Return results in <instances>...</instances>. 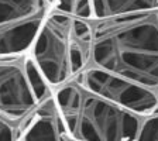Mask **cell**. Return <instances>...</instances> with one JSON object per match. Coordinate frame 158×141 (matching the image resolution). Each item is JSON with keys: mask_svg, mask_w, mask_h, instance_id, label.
I'll use <instances>...</instances> for the list:
<instances>
[{"mask_svg": "<svg viewBox=\"0 0 158 141\" xmlns=\"http://www.w3.org/2000/svg\"><path fill=\"white\" fill-rule=\"evenodd\" d=\"M90 65L158 95V9L90 20Z\"/></svg>", "mask_w": 158, "mask_h": 141, "instance_id": "1", "label": "cell"}, {"mask_svg": "<svg viewBox=\"0 0 158 141\" xmlns=\"http://www.w3.org/2000/svg\"><path fill=\"white\" fill-rule=\"evenodd\" d=\"M28 54L52 90L71 82L90 65V20L52 9Z\"/></svg>", "mask_w": 158, "mask_h": 141, "instance_id": "2", "label": "cell"}, {"mask_svg": "<svg viewBox=\"0 0 158 141\" xmlns=\"http://www.w3.org/2000/svg\"><path fill=\"white\" fill-rule=\"evenodd\" d=\"M54 97L73 141H134L144 120L76 81L54 89Z\"/></svg>", "mask_w": 158, "mask_h": 141, "instance_id": "3", "label": "cell"}, {"mask_svg": "<svg viewBox=\"0 0 158 141\" xmlns=\"http://www.w3.org/2000/svg\"><path fill=\"white\" fill-rule=\"evenodd\" d=\"M52 96L30 54L0 56V141H19Z\"/></svg>", "mask_w": 158, "mask_h": 141, "instance_id": "4", "label": "cell"}, {"mask_svg": "<svg viewBox=\"0 0 158 141\" xmlns=\"http://www.w3.org/2000/svg\"><path fill=\"white\" fill-rule=\"evenodd\" d=\"M51 10L47 0H0V56L28 54Z\"/></svg>", "mask_w": 158, "mask_h": 141, "instance_id": "5", "label": "cell"}, {"mask_svg": "<svg viewBox=\"0 0 158 141\" xmlns=\"http://www.w3.org/2000/svg\"><path fill=\"white\" fill-rule=\"evenodd\" d=\"M73 81L98 96L145 118L158 112V95L103 69L88 66Z\"/></svg>", "mask_w": 158, "mask_h": 141, "instance_id": "6", "label": "cell"}, {"mask_svg": "<svg viewBox=\"0 0 158 141\" xmlns=\"http://www.w3.org/2000/svg\"><path fill=\"white\" fill-rule=\"evenodd\" d=\"M19 141H73L62 122L54 96L41 106Z\"/></svg>", "mask_w": 158, "mask_h": 141, "instance_id": "7", "label": "cell"}, {"mask_svg": "<svg viewBox=\"0 0 158 141\" xmlns=\"http://www.w3.org/2000/svg\"><path fill=\"white\" fill-rule=\"evenodd\" d=\"M92 20L158 9V0H90Z\"/></svg>", "mask_w": 158, "mask_h": 141, "instance_id": "8", "label": "cell"}, {"mask_svg": "<svg viewBox=\"0 0 158 141\" xmlns=\"http://www.w3.org/2000/svg\"><path fill=\"white\" fill-rule=\"evenodd\" d=\"M47 2L55 10L73 14L85 20H92L90 0H47Z\"/></svg>", "mask_w": 158, "mask_h": 141, "instance_id": "9", "label": "cell"}, {"mask_svg": "<svg viewBox=\"0 0 158 141\" xmlns=\"http://www.w3.org/2000/svg\"><path fill=\"white\" fill-rule=\"evenodd\" d=\"M134 141H158V112L143 120L141 128Z\"/></svg>", "mask_w": 158, "mask_h": 141, "instance_id": "10", "label": "cell"}]
</instances>
